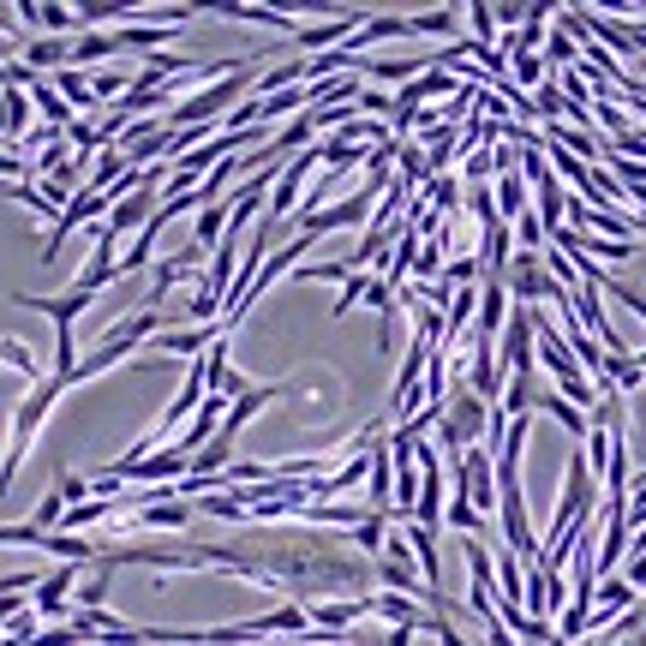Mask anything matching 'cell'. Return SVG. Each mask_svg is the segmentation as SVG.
<instances>
[{"label": "cell", "mask_w": 646, "mask_h": 646, "mask_svg": "<svg viewBox=\"0 0 646 646\" xmlns=\"http://www.w3.org/2000/svg\"><path fill=\"white\" fill-rule=\"evenodd\" d=\"M461 19L473 24V55H491V36H497V7H491V0H473V7H461Z\"/></svg>", "instance_id": "24"}, {"label": "cell", "mask_w": 646, "mask_h": 646, "mask_svg": "<svg viewBox=\"0 0 646 646\" xmlns=\"http://www.w3.org/2000/svg\"><path fill=\"white\" fill-rule=\"evenodd\" d=\"M623 580H629V587H646V551H629V568H623Z\"/></svg>", "instance_id": "36"}, {"label": "cell", "mask_w": 646, "mask_h": 646, "mask_svg": "<svg viewBox=\"0 0 646 646\" xmlns=\"http://www.w3.org/2000/svg\"><path fill=\"white\" fill-rule=\"evenodd\" d=\"M198 263H204V251L186 239L180 251H168V258L156 263V275H150V294H144V312H162V299H168V287H180L186 275H198Z\"/></svg>", "instance_id": "7"}, {"label": "cell", "mask_w": 646, "mask_h": 646, "mask_svg": "<svg viewBox=\"0 0 646 646\" xmlns=\"http://www.w3.org/2000/svg\"><path fill=\"white\" fill-rule=\"evenodd\" d=\"M413 275H443V234H431V246H420V258H413Z\"/></svg>", "instance_id": "32"}, {"label": "cell", "mask_w": 646, "mask_h": 646, "mask_svg": "<svg viewBox=\"0 0 646 646\" xmlns=\"http://www.w3.org/2000/svg\"><path fill=\"white\" fill-rule=\"evenodd\" d=\"M67 396V384L60 377H43L36 389H24V401L12 408V425H7V461H0V497L12 491V479H19V467H24V455L36 449V431H43L48 420V408Z\"/></svg>", "instance_id": "2"}, {"label": "cell", "mask_w": 646, "mask_h": 646, "mask_svg": "<svg viewBox=\"0 0 646 646\" xmlns=\"http://www.w3.org/2000/svg\"><path fill=\"white\" fill-rule=\"evenodd\" d=\"M509 227H515V239H521V251H533V258H539V251H544V222H539V215L527 210L521 222H509Z\"/></svg>", "instance_id": "30"}, {"label": "cell", "mask_w": 646, "mask_h": 646, "mask_svg": "<svg viewBox=\"0 0 646 646\" xmlns=\"http://www.w3.org/2000/svg\"><path fill=\"white\" fill-rule=\"evenodd\" d=\"M24 67L48 79V72L72 67V43H67V36H36V43H24Z\"/></svg>", "instance_id": "18"}, {"label": "cell", "mask_w": 646, "mask_h": 646, "mask_svg": "<svg viewBox=\"0 0 646 646\" xmlns=\"http://www.w3.org/2000/svg\"><path fill=\"white\" fill-rule=\"evenodd\" d=\"M12 306L43 312V318L60 329V324H79V318H84V306H96V299H91V294H79V287H67V294H48V299H43V294H12Z\"/></svg>", "instance_id": "9"}, {"label": "cell", "mask_w": 646, "mask_h": 646, "mask_svg": "<svg viewBox=\"0 0 646 646\" xmlns=\"http://www.w3.org/2000/svg\"><path fill=\"white\" fill-rule=\"evenodd\" d=\"M401 36H413V31H408V19H401V12H372V19H365L360 31H353L348 55L360 60L365 48H377V43H401Z\"/></svg>", "instance_id": "13"}, {"label": "cell", "mask_w": 646, "mask_h": 646, "mask_svg": "<svg viewBox=\"0 0 646 646\" xmlns=\"http://www.w3.org/2000/svg\"><path fill=\"white\" fill-rule=\"evenodd\" d=\"M72 592H79V563H60V568H48V575L36 580V592H31V611H36V623H43V629L67 623V616H72Z\"/></svg>", "instance_id": "4"}, {"label": "cell", "mask_w": 646, "mask_h": 646, "mask_svg": "<svg viewBox=\"0 0 646 646\" xmlns=\"http://www.w3.org/2000/svg\"><path fill=\"white\" fill-rule=\"evenodd\" d=\"M365 287H372V270H353L348 282H341V294H336V306H329V312H336V318H348V312L365 299Z\"/></svg>", "instance_id": "29"}, {"label": "cell", "mask_w": 646, "mask_h": 646, "mask_svg": "<svg viewBox=\"0 0 646 646\" xmlns=\"http://www.w3.org/2000/svg\"><path fill=\"white\" fill-rule=\"evenodd\" d=\"M365 509L389 515L396 509V461H389V443L372 449V473H365Z\"/></svg>", "instance_id": "12"}, {"label": "cell", "mask_w": 646, "mask_h": 646, "mask_svg": "<svg viewBox=\"0 0 646 646\" xmlns=\"http://www.w3.org/2000/svg\"><path fill=\"white\" fill-rule=\"evenodd\" d=\"M623 646H646V635H635V641H623Z\"/></svg>", "instance_id": "37"}, {"label": "cell", "mask_w": 646, "mask_h": 646, "mask_svg": "<svg viewBox=\"0 0 646 646\" xmlns=\"http://www.w3.org/2000/svg\"><path fill=\"white\" fill-rule=\"evenodd\" d=\"M24 96H31V108H36V114H43V120H48V126H55V132H67V126H72V120H79V114H72V108H67V96H60V91H55V84H48V79H43V72H36V79H31V84H24Z\"/></svg>", "instance_id": "15"}, {"label": "cell", "mask_w": 646, "mask_h": 646, "mask_svg": "<svg viewBox=\"0 0 646 646\" xmlns=\"http://www.w3.org/2000/svg\"><path fill=\"white\" fill-rule=\"evenodd\" d=\"M180 527H192V503L168 497V503H144L138 515H126L120 533H180Z\"/></svg>", "instance_id": "8"}, {"label": "cell", "mask_w": 646, "mask_h": 646, "mask_svg": "<svg viewBox=\"0 0 646 646\" xmlns=\"http://www.w3.org/2000/svg\"><path fill=\"white\" fill-rule=\"evenodd\" d=\"M360 72L377 84H413L420 72H431V60H360Z\"/></svg>", "instance_id": "21"}, {"label": "cell", "mask_w": 646, "mask_h": 646, "mask_svg": "<svg viewBox=\"0 0 646 646\" xmlns=\"http://www.w3.org/2000/svg\"><path fill=\"white\" fill-rule=\"evenodd\" d=\"M629 503H604V544H599V575L611 580L616 575V563L629 556Z\"/></svg>", "instance_id": "11"}, {"label": "cell", "mask_w": 646, "mask_h": 646, "mask_svg": "<svg viewBox=\"0 0 646 646\" xmlns=\"http://www.w3.org/2000/svg\"><path fill=\"white\" fill-rule=\"evenodd\" d=\"M509 72H515V84H533V91H539V84H544V55H515Z\"/></svg>", "instance_id": "31"}, {"label": "cell", "mask_w": 646, "mask_h": 646, "mask_svg": "<svg viewBox=\"0 0 646 646\" xmlns=\"http://www.w3.org/2000/svg\"><path fill=\"white\" fill-rule=\"evenodd\" d=\"M222 234H227V204H204V210H198V222H192V246L215 251V246H222Z\"/></svg>", "instance_id": "23"}, {"label": "cell", "mask_w": 646, "mask_h": 646, "mask_svg": "<svg viewBox=\"0 0 646 646\" xmlns=\"http://www.w3.org/2000/svg\"><path fill=\"white\" fill-rule=\"evenodd\" d=\"M215 19H239V24H263V31H282L287 43L299 36V19H287V12L275 7H246V0H222V7H210Z\"/></svg>", "instance_id": "14"}, {"label": "cell", "mask_w": 646, "mask_h": 646, "mask_svg": "<svg viewBox=\"0 0 646 646\" xmlns=\"http://www.w3.org/2000/svg\"><path fill=\"white\" fill-rule=\"evenodd\" d=\"M641 599H646V592H635L623 575H611V580L599 587V604H592V623H587V635H604V629H611L623 611H635Z\"/></svg>", "instance_id": "10"}, {"label": "cell", "mask_w": 646, "mask_h": 646, "mask_svg": "<svg viewBox=\"0 0 646 646\" xmlns=\"http://www.w3.org/2000/svg\"><path fill=\"white\" fill-rule=\"evenodd\" d=\"M425 204H431V215H437V210H455V204H461V186H455V180H431Z\"/></svg>", "instance_id": "33"}, {"label": "cell", "mask_w": 646, "mask_h": 646, "mask_svg": "<svg viewBox=\"0 0 646 646\" xmlns=\"http://www.w3.org/2000/svg\"><path fill=\"white\" fill-rule=\"evenodd\" d=\"M48 84H55V91L67 96V108H72V114H96V108H103V103H96V91H91V72H79V67L48 72Z\"/></svg>", "instance_id": "17"}, {"label": "cell", "mask_w": 646, "mask_h": 646, "mask_svg": "<svg viewBox=\"0 0 646 646\" xmlns=\"http://www.w3.org/2000/svg\"><path fill=\"white\" fill-rule=\"evenodd\" d=\"M503 287H509V299H515V306H527V312H539L544 299L563 294V287L551 282V270H544V258H533V251H515V258H509V275H503Z\"/></svg>", "instance_id": "5"}, {"label": "cell", "mask_w": 646, "mask_h": 646, "mask_svg": "<svg viewBox=\"0 0 646 646\" xmlns=\"http://www.w3.org/2000/svg\"><path fill=\"white\" fill-rule=\"evenodd\" d=\"M19 43V12L12 7H0V60H7V48Z\"/></svg>", "instance_id": "34"}, {"label": "cell", "mask_w": 646, "mask_h": 646, "mask_svg": "<svg viewBox=\"0 0 646 646\" xmlns=\"http://www.w3.org/2000/svg\"><path fill=\"white\" fill-rule=\"evenodd\" d=\"M222 336H227L222 324H186V329H162V336L150 341V353H156V360H198V353H210Z\"/></svg>", "instance_id": "6"}, {"label": "cell", "mask_w": 646, "mask_h": 646, "mask_svg": "<svg viewBox=\"0 0 646 646\" xmlns=\"http://www.w3.org/2000/svg\"><path fill=\"white\" fill-rule=\"evenodd\" d=\"M485 437H491V401H479L473 389L455 377V389H449V401H443V420H437V431H431V443H437V455L455 467L467 449H479Z\"/></svg>", "instance_id": "1"}, {"label": "cell", "mask_w": 646, "mask_h": 646, "mask_svg": "<svg viewBox=\"0 0 646 646\" xmlns=\"http://www.w3.org/2000/svg\"><path fill=\"white\" fill-rule=\"evenodd\" d=\"M120 55V43H114V31H84L79 43H72V67H96V60H114Z\"/></svg>", "instance_id": "22"}, {"label": "cell", "mask_w": 646, "mask_h": 646, "mask_svg": "<svg viewBox=\"0 0 646 646\" xmlns=\"http://www.w3.org/2000/svg\"><path fill=\"white\" fill-rule=\"evenodd\" d=\"M19 19H31V24H43L48 36H67V31H84L79 24V7H60V0H48V7H36V0H19Z\"/></svg>", "instance_id": "16"}, {"label": "cell", "mask_w": 646, "mask_h": 646, "mask_svg": "<svg viewBox=\"0 0 646 646\" xmlns=\"http://www.w3.org/2000/svg\"><path fill=\"white\" fill-rule=\"evenodd\" d=\"M24 521H31L36 533H60V521H67V497H60V491H43V497H36V509L24 515Z\"/></svg>", "instance_id": "26"}, {"label": "cell", "mask_w": 646, "mask_h": 646, "mask_svg": "<svg viewBox=\"0 0 646 646\" xmlns=\"http://www.w3.org/2000/svg\"><path fill=\"white\" fill-rule=\"evenodd\" d=\"M491 150H473V156H467V180H491Z\"/></svg>", "instance_id": "35"}, {"label": "cell", "mask_w": 646, "mask_h": 646, "mask_svg": "<svg viewBox=\"0 0 646 646\" xmlns=\"http://www.w3.org/2000/svg\"><path fill=\"white\" fill-rule=\"evenodd\" d=\"M0 114H7V150L12 144H24V138H31V96L24 91H0Z\"/></svg>", "instance_id": "20"}, {"label": "cell", "mask_w": 646, "mask_h": 646, "mask_svg": "<svg viewBox=\"0 0 646 646\" xmlns=\"http://www.w3.org/2000/svg\"><path fill=\"white\" fill-rule=\"evenodd\" d=\"M497 215H503V222H521V215H527V180H521V174H503V180H497Z\"/></svg>", "instance_id": "27"}, {"label": "cell", "mask_w": 646, "mask_h": 646, "mask_svg": "<svg viewBox=\"0 0 646 646\" xmlns=\"http://www.w3.org/2000/svg\"><path fill=\"white\" fill-rule=\"evenodd\" d=\"M455 497H461L479 521L497 509V455H491L485 443H479V449H467L461 461H455Z\"/></svg>", "instance_id": "3"}, {"label": "cell", "mask_w": 646, "mask_h": 646, "mask_svg": "<svg viewBox=\"0 0 646 646\" xmlns=\"http://www.w3.org/2000/svg\"><path fill=\"white\" fill-rule=\"evenodd\" d=\"M539 55H544V67H575V60H580V48H575V36H563V31H551V36H544V48H539Z\"/></svg>", "instance_id": "28"}, {"label": "cell", "mask_w": 646, "mask_h": 646, "mask_svg": "<svg viewBox=\"0 0 646 646\" xmlns=\"http://www.w3.org/2000/svg\"><path fill=\"white\" fill-rule=\"evenodd\" d=\"M0 365H12V372H19L31 389L43 384V377H55V372H48V365L31 353V348H24V341H12V336H0Z\"/></svg>", "instance_id": "19"}, {"label": "cell", "mask_w": 646, "mask_h": 646, "mask_svg": "<svg viewBox=\"0 0 646 646\" xmlns=\"http://www.w3.org/2000/svg\"><path fill=\"white\" fill-rule=\"evenodd\" d=\"M455 19H461V12H455V7L408 12V31H413V36H449V43H455Z\"/></svg>", "instance_id": "25"}]
</instances>
